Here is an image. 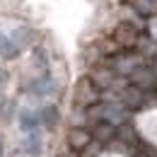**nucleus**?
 <instances>
[{
    "mask_svg": "<svg viewBox=\"0 0 157 157\" xmlns=\"http://www.w3.org/2000/svg\"><path fill=\"white\" fill-rule=\"evenodd\" d=\"M92 140H94V138L90 133V128H75V126H70L68 133H65V147L73 150V152H80V150L87 147Z\"/></svg>",
    "mask_w": 157,
    "mask_h": 157,
    "instance_id": "nucleus-2",
    "label": "nucleus"
},
{
    "mask_svg": "<svg viewBox=\"0 0 157 157\" xmlns=\"http://www.w3.org/2000/svg\"><path fill=\"white\" fill-rule=\"evenodd\" d=\"M99 101H101V90L94 87V82L87 78V75H82L78 80V85H75V92H73V106L87 109V106L99 104Z\"/></svg>",
    "mask_w": 157,
    "mask_h": 157,
    "instance_id": "nucleus-1",
    "label": "nucleus"
}]
</instances>
